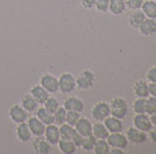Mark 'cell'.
<instances>
[{
  "instance_id": "obj_18",
  "label": "cell",
  "mask_w": 156,
  "mask_h": 154,
  "mask_svg": "<svg viewBox=\"0 0 156 154\" xmlns=\"http://www.w3.org/2000/svg\"><path fill=\"white\" fill-rule=\"evenodd\" d=\"M63 107L65 108V110L68 111H78V112H82L84 110V102L75 96H70L68 99H65L64 103H63Z\"/></svg>"
},
{
  "instance_id": "obj_41",
  "label": "cell",
  "mask_w": 156,
  "mask_h": 154,
  "mask_svg": "<svg viewBox=\"0 0 156 154\" xmlns=\"http://www.w3.org/2000/svg\"><path fill=\"white\" fill-rule=\"evenodd\" d=\"M110 153H112V154H124V152H122V149H121V148L112 147V149L110 148Z\"/></svg>"
},
{
  "instance_id": "obj_12",
  "label": "cell",
  "mask_w": 156,
  "mask_h": 154,
  "mask_svg": "<svg viewBox=\"0 0 156 154\" xmlns=\"http://www.w3.org/2000/svg\"><path fill=\"white\" fill-rule=\"evenodd\" d=\"M133 126L143 132H149L153 129V124L150 118L146 114H136L133 119Z\"/></svg>"
},
{
  "instance_id": "obj_28",
  "label": "cell",
  "mask_w": 156,
  "mask_h": 154,
  "mask_svg": "<svg viewBox=\"0 0 156 154\" xmlns=\"http://www.w3.org/2000/svg\"><path fill=\"white\" fill-rule=\"evenodd\" d=\"M110 145L106 139H97L96 145L93 147L94 154H108L110 153Z\"/></svg>"
},
{
  "instance_id": "obj_23",
  "label": "cell",
  "mask_w": 156,
  "mask_h": 154,
  "mask_svg": "<svg viewBox=\"0 0 156 154\" xmlns=\"http://www.w3.org/2000/svg\"><path fill=\"white\" fill-rule=\"evenodd\" d=\"M92 135L97 139H106L107 136L110 135V132L106 129L104 123L97 122L96 124H92Z\"/></svg>"
},
{
  "instance_id": "obj_42",
  "label": "cell",
  "mask_w": 156,
  "mask_h": 154,
  "mask_svg": "<svg viewBox=\"0 0 156 154\" xmlns=\"http://www.w3.org/2000/svg\"><path fill=\"white\" fill-rule=\"evenodd\" d=\"M149 133H150V138H151V140L154 141V142H156V129L155 130H150Z\"/></svg>"
},
{
  "instance_id": "obj_3",
  "label": "cell",
  "mask_w": 156,
  "mask_h": 154,
  "mask_svg": "<svg viewBox=\"0 0 156 154\" xmlns=\"http://www.w3.org/2000/svg\"><path fill=\"white\" fill-rule=\"evenodd\" d=\"M110 110L111 115L121 119L127 115V111H128L127 102L121 97H114V99H112L110 103Z\"/></svg>"
},
{
  "instance_id": "obj_14",
  "label": "cell",
  "mask_w": 156,
  "mask_h": 154,
  "mask_svg": "<svg viewBox=\"0 0 156 154\" xmlns=\"http://www.w3.org/2000/svg\"><path fill=\"white\" fill-rule=\"evenodd\" d=\"M29 94L35 99V101L39 103L40 105H42L47 101V99L49 97V93L41 85H34V86H32V88L29 90Z\"/></svg>"
},
{
  "instance_id": "obj_13",
  "label": "cell",
  "mask_w": 156,
  "mask_h": 154,
  "mask_svg": "<svg viewBox=\"0 0 156 154\" xmlns=\"http://www.w3.org/2000/svg\"><path fill=\"white\" fill-rule=\"evenodd\" d=\"M15 136H16L18 140H19L20 142H23V144L32 141V138H33L32 132H30V130H29V128H28V125H27L26 122L16 124V128H15Z\"/></svg>"
},
{
  "instance_id": "obj_5",
  "label": "cell",
  "mask_w": 156,
  "mask_h": 154,
  "mask_svg": "<svg viewBox=\"0 0 156 154\" xmlns=\"http://www.w3.org/2000/svg\"><path fill=\"white\" fill-rule=\"evenodd\" d=\"M91 115L96 122H103L106 117H108L111 115L110 103L107 102L96 103L91 110Z\"/></svg>"
},
{
  "instance_id": "obj_24",
  "label": "cell",
  "mask_w": 156,
  "mask_h": 154,
  "mask_svg": "<svg viewBox=\"0 0 156 154\" xmlns=\"http://www.w3.org/2000/svg\"><path fill=\"white\" fill-rule=\"evenodd\" d=\"M146 19V15L143 14L141 9H136L133 14H130V16L128 18V23L132 28L134 29H139L140 25L143 22V20Z\"/></svg>"
},
{
  "instance_id": "obj_30",
  "label": "cell",
  "mask_w": 156,
  "mask_h": 154,
  "mask_svg": "<svg viewBox=\"0 0 156 154\" xmlns=\"http://www.w3.org/2000/svg\"><path fill=\"white\" fill-rule=\"evenodd\" d=\"M133 110L135 114H146V99L136 97L133 103Z\"/></svg>"
},
{
  "instance_id": "obj_2",
  "label": "cell",
  "mask_w": 156,
  "mask_h": 154,
  "mask_svg": "<svg viewBox=\"0 0 156 154\" xmlns=\"http://www.w3.org/2000/svg\"><path fill=\"white\" fill-rule=\"evenodd\" d=\"M94 81V74L90 70H84L76 77V87L80 90H87L93 87Z\"/></svg>"
},
{
  "instance_id": "obj_35",
  "label": "cell",
  "mask_w": 156,
  "mask_h": 154,
  "mask_svg": "<svg viewBox=\"0 0 156 154\" xmlns=\"http://www.w3.org/2000/svg\"><path fill=\"white\" fill-rule=\"evenodd\" d=\"M108 6H110V0H96V4H94L97 11L101 13H106L108 11Z\"/></svg>"
},
{
  "instance_id": "obj_22",
  "label": "cell",
  "mask_w": 156,
  "mask_h": 154,
  "mask_svg": "<svg viewBox=\"0 0 156 154\" xmlns=\"http://www.w3.org/2000/svg\"><path fill=\"white\" fill-rule=\"evenodd\" d=\"M35 116L44 125H49V124L54 123V114H51L50 111H48L44 107H39L36 109V111H35Z\"/></svg>"
},
{
  "instance_id": "obj_6",
  "label": "cell",
  "mask_w": 156,
  "mask_h": 154,
  "mask_svg": "<svg viewBox=\"0 0 156 154\" xmlns=\"http://www.w3.org/2000/svg\"><path fill=\"white\" fill-rule=\"evenodd\" d=\"M40 85L44 88V89L49 93H57L58 92V78H56L52 74H43L42 77L40 78Z\"/></svg>"
},
{
  "instance_id": "obj_36",
  "label": "cell",
  "mask_w": 156,
  "mask_h": 154,
  "mask_svg": "<svg viewBox=\"0 0 156 154\" xmlns=\"http://www.w3.org/2000/svg\"><path fill=\"white\" fill-rule=\"evenodd\" d=\"M143 0H125V4H126V8H129L132 11H136L140 9L142 6Z\"/></svg>"
},
{
  "instance_id": "obj_31",
  "label": "cell",
  "mask_w": 156,
  "mask_h": 154,
  "mask_svg": "<svg viewBox=\"0 0 156 154\" xmlns=\"http://www.w3.org/2000/svg\"><path fill=\"white\" fill-rule=\"evenodd\" d=\"M42 105H43V107H44V108H46L48 111H50L51 114H54V112H55V111H56V110H57L59 107H61V105H59L58 101H57L55 97H51V96L48 97V99H47V101L43 103Z\"/></svg>"
},
{
  "instance_id": "obj_9",
  "label": "cell",
  "mask_w": 156,
  "mask_h": 154,
  "mask_svg": "<svg viewBox=\"0 0 156 154\" xmlns=\"http://www.w3.org/2000/svg\"><path fill=\"white\" fill-rule=\"evenodd\" d=\"M43 137L46 138V140L50 144V145H57V142L61 139V135H59V128L57 124L52 123L49 125H46V130H44V135Z\"/></svg>"
},
{
  "instance_id": "obj_26",
  "label": "cell",
  "mask_w": 156,
  "mask_h": 154,
  "mask_svg": "<svg viewBox=\"0 0 156 154\" xmlns=\"http://www.w3.org/2000/svg\"><path fill=\"white\" fill-rule=\"evenodd\" d=\"M126 9V4L125 0H110V6L108 11L114 15H120L122 14Z\"/></svg>"
},
{
  "instance_id": "obj_4",
  "label": "cell",
  "mask_w": 156,
  "mask_h": 154,
  "mask_svg": "<svg viewBox=\"0 0 156 154\" xmlns=\"http://www.w3.org/2000/svg\"><path fill=\"white\" fill-rule=\"evenodd\" d=\"M8 117L9 119L15 124L27 122L28 119V111L23 109V107L21 104H13L9 109H8Z\"/></svg>"
},
{
  "instance_id": "obj_16",
  "label": "cell",
  "mask_w": 156,
  "mask_h": 154,
  "mask_svg": "<svg viewBox=\"0 0 156 154\" xmlns=\"http://www.w3.org/2000/svg\"><path fill=\"white\" fill-rule=\"evenodd\" d=\"M75 130H76V132H78L79 135H82L83 137L90 136L92 135V123L87 118L80 116V118L75 124Z\"/></svg>"
},
{
  "instance_id": "obj_39",
  "label": "cell",
  "mask_w": 156,
  "mask_h": 154,
  "mask_svg": "<svg viewBox=\"0 0 156 154\" xmlns=\"http://www.w3.org/2000/svg\"><path fill=\"white\" fill-rule=\"evenodd\" d=\"M80 4L82 6L86 8V9H91L94 7V4H96V0H80Z\"/></svg>"
},
{
  "instance_id": "obj_17",
  "label": "cell",
  "mask_w": 156,
  "mask_h": 154,
  "mask_svg": "<svg viewBox=\"0 0 156 154\" xmlns=\"http://www.w3.org/2000/svg\"><path fill=\"white\" fill-rule=\"evenodd\" d=\"M139 32L142 36H153L156 34V20L154 19H146L139 27Z\"/></svg>"
},
{
  "instance_id": "obj_8",
  "label": "cell",
  "mask_w": 156,
  "mask_h": 154,
  "mask_svg": "<svg viewBox=\"0 0 156 154\" xmlns=\"http://www.w3.org/2000/svg\"><path fill=\"white\" fill-rule=\"evenodd\" d=\"M32 146L34 152L37 154H49L51 152V145L46 140L43 136L35 137L32 141Z\"/></svg>"
},
{
  "instance_id": "obj_1",
  "label": "cell",
  "mask_w": 156,
  "mask_h": 154,
  "mask_svg": "<svg viewBox=\"0 0 156 154\" xmlns=\"http://www.w3.org/2000/svg\"><path fill=\"white\" fill-rule=\"evenodd\" d=\"M76 77L71 73H62L58 78V92L62 94H70L76 89Z\"/></svg>"
},
{
  "instance_id": "obj_7",
  "label": "cell",
  "mask_w": 156,
  "mask_h": 154,
  "mask_svg": "<svg viewBox=\"0 0 156 154\" xmlns=\"http://www.w3.org/2000/svg\"><path fill=\"white\" fill-rule=\"evenodd\" d=\"M106 140L108 142L110 147H117V148H121V149H125V148L128 146V139L126 135L121 133V132H114V133H110L107 136Z\"/></svg>"
},
{
  "instance_id": "obj_43",
  "label": "cell",
  "mask_w": 156,
  "mask_h": 154,
  "mask_svg": "<svg viewBox=\"0 0 156 154\" xmlns=\"http://www.w3.org/2000/svg\"><path fill=\"white\" fill-rule=\"evenodd\" d=\"M150 121H151V124H153V126L156 129V112L155 114H153V115H150Z\"/></svg>"
},
{
  "instance_id": "obj_27",
  "label": "cell",
  "mask_w": 156,
  "mask_h": 154,
  "mask_svg": "<svg viewBox=\"0 0 156 154\" xmlns=\"http://www.w3.org/2000/svg\"><path fill=\"white\" fill-rule=\"evenodd\" d=\"M59 128V135H61V139H70L71 140L72 136L76 132L75 126H72L68 123H63L58 125Z\"/></svg>"
},
{
  "instance_id": "obj_25",
  "label": "cell",
  "mask_w": 156,
  "mask_h": 154,
  "mask_svg": "<svg viewBox=\"0 0 156 154\" xmlns=\"http://www.w3.org/2000/svg\"><path fill=\"white\" fill-rule=\"evenodd\" d=\"M59 151L63 154H73L76 152V145L70 139H59L57 142Z\"/></svg>"
},
{
  "instance_id": "obj_10",
  "label": "cell",
  "mask_w": 156,
  "mask_h": 154,
  "mask_svg": "<svg viewBox=\"0 0 156 154\" xmlns=\"http://www.w3.org/2000/svg\"><path fill=\"white\" fill-rule=\"evenodd\" d=\"M126 137L129 142H133V144H136V145H140V144H143L147 140V132H143L139 129L134 128H128L127 131H126Z\"/></svg>"
},
{
  "instance_id": "obj_11",
  "label": "cell",
  "mask_w": 156,
  "mask_h": 154,
  "mask_svg": "<svg viewBox=\"0 0 156 154\" xmlns=\"http://www.w3.org/2000/svg\"><path fill=\"white\" fill-rule=\"evenodd\" d=\"M27 125L32 132L33 137H40V136L44 135V130H46V125L40 121L36 116H32L28 117L27 119Z\"/></svg>"
},
{
  "instance_id": "obj_32",
  "label": "cell",
  "mask_w": 156,
  "mask_h": 154,
  "mask_svg": "<svg viewBox=\"0 0 156 154\" xmlns=\"http://www.w3.org/2000/svg\"><path fill=\"white\" fill-rule=\"evenodd\" d=\"M96 141H97V138L93 135L86 136V137H84V140H83V144H82L80 147L83 148V149H85V151H89V152L93 151V147L96 145Z\"/></svg>"
},
{
  "instance_id": "obj_40",
  "label": "cell",
  "mask_w": 156,
  "mask_h": 154,
  "mask_svg": "<svg viewBox=\"0 0 156 154\" xmlns=\"http://www.w3.org/2000/svg\"><path fill=\"white\" fill-rule=\"evenodd\" d=\"M149 95L156 97V82H149Z\"/></svg>"
},
{
  "instance_id": "obj_34",
  "label": "cell",
  "mask_w": 156,
  "mask_h": 154,
  "mask_svg": "<svg viewBox=\"0 0 156 154\" xmlns=\"http://www.w3.org/2000/svg\"><path fill=\"white\" fill-rule=\"evenodd\" d=\"M80 118V112L78 111H68L66 110V119H65V123L70 124L72 126H75V124L77 123V121Z\"/></svg>"
},
{
  "instance_id": "obj_15",
  "label": "cell",
  "mask_w": 156,
  "mask_h": 154,
  "mask_svg": "<svg viewBox=\"0 0 156 154\" xmlns=\"http://www.w3.org/2000/svg\"><path fill=\"white\" fill-rule=\"evenodd\" d=\"M103 123L105 124L106 129L108 130L110 133H114V132H121L122 129H124V125H122V122L120 118H117L114 116L110 115L108 117H106Z\"/></svg>"
},
{
  "instance_id": "obj_37",
  "label": "cell",
  "mask_w": 156,
  "mask_h": 154,
  "mask_svg": "<svg viewBox=\"0 0 156 154\" xmlns=\"http://www.w3.org/2000/svg\"><path fill=\"white\" fill-rule=\"evenodd\" d=\"M146 78L149 82H156V66H151L146 73Z\"/></svg>"
},
{
  "instance_id": "obj_21",
  "label": "cell",
  "mask_w": 156,
  "mask_h": 154,
  "mask_svg": "<svg viewBox=\"0 0 156 154\" xmlns=\"http://www.w3.org/2000/svg\"><path fill=\"white\" fill-rule=\"evenodd\" d=\"M134 94L136 97H147L149 96V86L148 82L144 80H137L134 84Z\"/></svg>"
},
{
  "instance_id": "obj_38",
  "label": "cell",
  "mask_w": 156,
  "mask_h": 154,
  "mask_svg": "<svg viewBox=\"0 0 156 154\" xmlns=\"http://www.w3.org/2000/svg\"><path fill=\"white\" fill-rule=\"evenodd\" d=\"M71 140H72V142L76 145V147H80L82 144H83V140H84V137L82 135H79L78 132H75L73 136H72Z\"/></svg>"
},
{
  "instance_id": "obj_20",
  "label": "cell",
  "mask_w": 156,
  "mask_h": 154,
  "mask_svg": "<svg viewBox=\"0 0 156 154\" xmlns=\"http://www.w3.org/2000/svg\"><path fill=\"white\" fill-rule=\"evenodd\" d=\"M20 104L23 107V109L28 111V114H32V112H35L36 109L39 108V103L35 101V99L30 95V94H26L23 95L22 99H21V102Z\"/></svg>"
},
{
  "instance_id": "obj_33",
  "label": "cell",
  "mask_w": 156,
  "mask_h": 154,
  "mask_svg": "<svg viewBox=\"0 0 156 154\" xmlns=\"http://www.w3.org/2000/svg\"><path fill=\"white\" fill-rule=\"evenodd\" d=\"M156 112V97L148 96L146 99V114L153 115Z\"/></svg>"
},
{
  "instance_id": "obj_19",
  "label": "cell",
  "mask_w": 156,
  "mask_h": 154,
  "mask_svg": "<svg viewBox=\"0 0 156 154\" xmlns=\"http://www.w3.org/2000/svg\"><path fill=\"white\" fill-rule=\"evenodd\" d=\"M140 9L146 15V18L156 20V0H143Z\"/></svg>"
},
{
  "instance_id": "obj_29",
  "label": "cell",
  "mask_w": 156,
  "mask_h": 154,
  "mask_svg": "<svg viewBox=\"0 0 156 154\" xmlns=\"http://www.w3.org/2000/svg\"><path fill=\"white\" fill-rule=\"evenodd\" d=\"M65 119H66V110L62 105L54 112V123L57 125H61V124L65 123Z\"/></svg>"
}]
</instances>
